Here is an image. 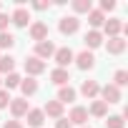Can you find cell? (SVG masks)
I'll return each instance as SVG.
<instances>
[{"label": "cell", "mask_w": 128, "mask_h": 128, "mask_svg": "<svg viewBox=\"0 0 128 128\" xmlns=\"http://www.w3.org/2000/svg\"><path fill=\"white\" fill-rule=\"evenodd\" d=\"M53 58H55V63H58V68H68L70 63H73V58H76V53H73L70 48H55Z\"/></svg>", "instance_id": "1"}, {"label": "cell", "mask_w": 128, "mask_h": 128, "mask_svg": "<svg viewBox=\"0 0 128 128\" xmlns=\"http://www.w3.org/2000/svg\"><path fill=\"white\" fill-rule=\"evenodd\" d=\"M100 98H103L106 106H110V103H120V88H116L113 83H108V86L100 88Z\"/></svg>", "instance_id": "2"}, {"label": "cell", "mask_w": 128, "mask_h": 128, "mask_svg": "<svg viewBox=\"0 0 128 128\" xmlns=\"http://www.w3.org/2000/svg\"><path fill=\"white\" fill-rule=\"evenodd\" d=\"M60 33L63 35H73V33H78V28H80V20L76 18V15H66V18H60Z\"/></svg>", "instance_id": "3"}, {"label": "cell", "mask_w": 128, "mask_h": 128, "mask_svg": "<svg viewBox=\"0 0 128 128\" xmlns=\"http://www.w3.org/2000/svg\"><path fill=\"white\" fill-rule=\"evenodd\" d=\"M73 60H76V66H78L80 70H90V68L96 66V55H93L90 50H80Z\"/></svg>", "instance_id": "4"}, {"label": "cell", "mask_w": 128, "mask_h": 128, "mask_svg": "<svg viewBox=\"0 0 128 128\" xmlns=\"http://www.w3.org/2000/svg\"><path fill=\"white\" fill-rule=\"evenodd\" d=\"M53 53H55V45H53L50 40H40V43L35 45V58H38V60L53 58Z\"/></svg>", "instance_id": "5"}, {"label": "cell", "mask_w": 128, "mask_h": 128, "mask_svg": "<svg viewBox=\"0 0 128 128\" xmlns=\"http://www.w3.org/2000/svg\"><path fill=\"white\" fill-rule=\"evenodd\" d=\"M30 38L33 40H48V25L43 23V20H35L33 25H30Z\"/></svg>", "instance_id": "6"}, {"label": "cell", "mask_w": 128, "mask_h": 128, "mask_svg": "<svg viewBox=\"0 0 128 128\" xmlns=\"http://www.w3.org/2000/svg\"><path fill=\"white\" fill-rule=\"evenodd\" d=\"M28 110H30V106H28V100H25V98H10V113H13L15 118L25 116Z\"/></svg>", "instance_id": "7"}, {"label": "cell", "mask_w": 128, "mask_h": 128, "mask_svg": "<svg viewBox=\"0 0 128 128\" xmlns=\"http://www.w3.org/2000/svg\"><path fill=\"white\" fill-rule=\"evenodd\" d=\"M45 70V60H38L35 55H30L28 60H25V73H30V76H40Z\"/></svg>", "instance_id": "8"}, {"label": "cell", "mask_w": 128, "mask_h": 128, "mask_svg": "<svg viewBox=\"0 0 128 128\" xmlns=\"http://www.w3.org/2000/svg\"><path fill=\"white\" fill-rule=\"evenodd\" d=\"M10 23H15L18 28H25V25L30 23V13H28V10H25L23 5H18V10H15V13L10 15Z\"/></svg>", "instance_id": "9"}, {"label": "cell", "mask_w": 128, "mask_h": 128, "mask_svg": "<svg viewBox=\"0 0 128 128\" xmlns=\"http://www.w3.org/2000/svg\"><path fill=\"white\" fill-rule=\"evenodd\" d=\"M126 45H128V43H126L120 35H116V38H108V43H106V48H108V53H110V55H120V53L126 50Z\"/></svg>", "instance_id": "10"}, {"label": "cell", "mask_w": 128, "mask_h": 128, "mask_svg": "<svg viewBox=\"0 0 128 128\" xmlns=\"http://www.w3.org/2000/svg\"><path fill=\"white\" fill-rule=\"evenodd\" d=\"M43 116H50V118H63V103H58V100H48L45 106H43Z\"/></svg>", "instance_id": "11"}, {"label": "cell", "mask_w": 128, "mask_h": 128, "mask_svg": "<svg viewBox=\"0 0 128 128\" xmlns=\"http://www.w3.org/2000/svg\"><path fill=\"white\" fill-rule=\"evenodd\" d=\"M68 120H70V126H73V123H76V126H83V123L88 120V108H83V106H76V108L70 110Z\"/></svg>", "instance_id": "12"}, {"label": "cell", "mask_w": 128, "mask_h": 128, "mask_svg": "<svg viewBox=\"0 0 128 128\" xmlns=\"http://www.w3.org/2000/svg\"><path fill=\"white\" fill-rule=\"evenodd\" d=\"M103 30H106V35H108V38H116V35L123 30V23H120L118 18H108V20L103 23Z\"/></svg>", "instance_id": "13"}, {"label": "cell", "mask_w": 128, "mask_h": 128, "mask_svg": "<svg viewBox=\"0 0 128 128\" xmlns=\"http://www.w3.org/2000/svg\"><path fill=\"white\" fill-rule=\"evenodd\" d=\"M83 40H86V50H88V48L93 50V48H98V45H103V33H100V30H88Z\"/></svg>", "instance_id": "14"}, {"label": "cell", "mask_w": 128, "mask_h": 128, "mask_svg": "<svg viewBox=\"0 0 128 128\" xmlns=\"http://www.w3.org/2000/svg\"><path fill=\"white\" fill-rule=\"evenodd\" d=\"M25 116H28V126H33V128H40V126H43V120H45V116H43V110H40V108H30Z\"/></svg>", "instance_id": "15"}, {"label": "cell", "mask_w": 128, "mask_h": 128, "mask_svg": "<svg viewBox=\"0 0 128 128\" xmlns=\"http://www.w3.org/2000/svg\"><path fill=\"white\" fill-rule=\"evenodd\" d=\"M50 80H53L55 86H60V88H63V86L70 80V76H68V70H66V68H55V70H50Z\"/></svg>", "instance_id": "16"}, {"label": "cell", "mask_w": 128, "mask_h": 128, "mask_svg": "<svg viewBox=\"0 0 128 128\" xmlns=\"http://www.w3.org/2000/svg\"><path fill=\"white\" fill-rule=\"evenodd\" d=\"M80 93H83L86 98H96V96L100 93V86H98L96 80H83V86H80Z\"/></svg>", "instance_id": "17"}, {"label": "cell", "mask_w": 128, "mask_h": 128, "mask_svg": "<svg viewBox=\"0 0 128 128\" xmlns=\"http://www.w3.org/2000/svg\"><path fill=\"white\" fill-rule=\"evenodd\" d=\"M73 100H76V90L70 86H63L58 90V103H73Z\"/></svg>", "instance_id": "18"}, {"label": "cell", "mask_w": 128, "mask_h": 128, "mask_svg": "<svg viewBox=\"0 0 128 128\" xmlns=\"http://www.w3.org/2000/svg\"><path fill=\"white\" fill-rule=\"evenodd\" d=\"M88 23H90L93 30H98V28L106 23V15H103L100 10H90V13H88Z\"/></svg>", "instance_id": "19"}, {"label": "cell", "mask_w": 128, "mask_h": 128, "mask_svg": "<svg viewBox=\"0 0 128 128\" xmlns=\"http://www.w3.org/2000/svg\"><path fill=\"white\" fill-rule=\"evenodd\" d=\"M88 113H90V116H96V118H103V116L108 113V106H106L103 100H93V103H90V108H88Z\"/></svg>", "instance_id": "20"}, {"label": "cell", "mask_w": 128, "mask_h": 128, "mask_svg": "<svg viewBox=\"0 0 128 128\" xmlns=\"http://www.w3.org/2000/svg\"><path fill=\"white\" fill-rule=\"evenodd\" d=\"M13 68H15V58H10V55H0V73L8 76V73H13Z\"/></svg>", "instance_id": "21"}, {"label": "cell", "mask_w": 128, "mask_h": 128, "mask_svg": "<svg viewBox=\"0 0 128 128\" xmlns=\"http://www.w3.org/2000/svg\"><path fill=\"white\" fill-rule=\"evenodd\" d=\"M20 90H23V96L28 98V96L38 93V83H35L33 78H25V80H20Z\"/></svg>", "instance_id": "22"}, {"label": "cell", "mask_w": 128, "mask_h": 128, "mask_svg": "<svg viewBox=\"0 0 128 128\" xmlns=\"http://www.w3.org/2000/svg\"><path fill=\"white\" fill-rule=\"evenodd\" d=\"M113 80H116V83H113L116 88H123V86H128V70H123V68H120V70H116Z\"/></svg>", "instance_id": "23"}, {"label": "cell", "mask_w": 128, "mask_h": 128, "mask_svg": "<svg viewBox=\"0 0 128 128\" xmlns=\"http://www.w3.org/2000/svg\"><path fill=\"white\" fill-rule=\"evenodd\" d=\"M20 80H23V78H20L18 73H8V78L3 80V83H5V90H10V88H18V86H20Z\"/></svg>", "instance_id": "24"}, {"label": "cell", "mask_w": 128, "mask_h": 128, "mask_svg": "<svg viewBox=\"0 0 128 128\" xmlns=\"http://www.w3.org/2000/svg\"><path fill=\"white\" fill-rule=\"evenodd\" d=\"M73 10L76 13H90V0H73Z\"/></svg>", "instance_id": "25"}, {"label": "cell", "mask_w": 128, "mask_h": 128, "mask_svg": "<svg viewBox=\"0 0 128 128\" xmlns=\"http://www.w3.org/2000/svg\"><path fill=\"white\" fill-rule=\"evenodd\" d=\"M123 126H126L123 116H110V118L106 120V128H123Z\"/></svg>", "instance_id": "26"}, {"label": "cell", "mask_w": 128, "mask_h": 128, "mask_svg": "<svg viewBox=\"0 0 128 128\" xmlns=\"http://www.w3.org/2000/svg\"><path fill=\"white\" fill-rule=\"evenodd\" d=\"M15 45V38L5 30V33H0V48H13Z\"/></svg>", "instance_id": "27"}, {"label": "cell", "mask_w": 128, "mask_h": 128, "mask_svg": "<svg viewBox=\"0 0 128 128\" xmlns=\"http://www.w3.org/2000/svg\"><path fill=\"white\" fill-rule=\"evenodd\" d=\"M10 106V93L5 88H0V108H8Z\"/></svg>", "instance_id": "28"}, {"label": "cell", "mask_w": 128, "mask_h": 128, "mask_svg": "<svg viewBox=\"0 0 128 128\" xmlns=\"http://www.w3.org/2000/svg\"><path fill=\"white\" fill-rule=\"evenodd\" d=\"M8 25H10V15L0 13V33H5V30H8Z\"/></svg>", "instance_id": "29"}, {"label": "cell", "mask_w": 128, "mask_h": 128, "mask_svg": "<svg viewBox=\"0 0 128 128\" xmlns=\"http://www.w3.org/2000/svg\"><path fill=\"white\" fill-rule=\"evenodd\" d=\"M113 8H116L113 0H100V13H103V10H113Z\"/></svg>", "instance_id": "30"}, {"label": "cell", "mask_w": 128, "mask_h": 128, "mask_svg": "<svg viewBox=\"0 0 128 128\" xmlns=\"http://www.w3.org/2000/svg\"><path fill=\"white\" fill-rule=\"evenodd\" d=\"M55 128H73V126H70L68 118H58V120H55Z\"/></svg>", "instance_id": "31"}, {"label": "cell", "mask_w": 128, "mask_h": 128, "mask_svg": "<svg viewBox=\"0 0 128 128\" xmlns=\"http://www.w3.org/2000/svg\"><path fill=\"white\" fill-rule=\"evenodd\" d=\"M33 8H35V10H48L50 3H45V0H38V3H33Z\"/></svg>", "instance_id": "32"}, {"label": "cell", "mask_w": 128, "mask_h": 128, "mask_svg": "<svg viewBox=\"0 0 128 128\" xmlns=\"http://www.w3.org/2000/svg\"><path fill=\"white\" fill-rule=\"evenodd\" d=\"M3 128H23V123H20V120H8Z\"/></svg>", "instance_id": "33"}, {"label": "cell", "mask_w": 128, "mask_h": 128, "mask_svg": "<svg viewBox=\"0 0 128 128\" xmlns=\"http://www.w3.org/2000/svg\"><path fill=\"white\" fill-rule=\"evenodd\" d=\"M0 86H3V80H0Z\"/></svg>", "instance_id": "34"}, {"label": "cell", "mask_w": 128, "mask_h": 128, "mask_svg": "<svg viewBox=\"0 0 128 128\" xmlns=\"http://www.w3.org/2000/svg\"><path fill=\"white\" fill-rule=\"evenodd\" d=\"M0 8H3V5H0Z\"/></svg>", "instance_id": "35"}]
</instances>
